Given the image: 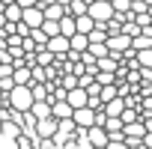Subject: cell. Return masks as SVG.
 I'll list each match as a JSON object with an SVG mask.
<instances>
[{
    "label": "cell",
    "mask_w": 152,
    "mask_h": 149,
    "mask_svg": "<svg viewBox=\"0 0 152 149\" xmlns=\"http://www.w3.org/2000/svg\"><path fill=\"white\" fill-rule=\"evenodd\" d=\"M72 119H75V125H78V128H90V125H96V110H93L90 104L75 107V110H72Z\"/></svg>",
    "instance_id": "obj_4"
},
{
    "label": "cell",
    "mask_w": 152,
    "mask_h": 149,
    "mask_svg": "<svg viewBox=\"0 0 152 149\" xmlns=\"http://www.w3.org/2000/svg\"><path fill=\"white\" fill-rule=\"evenodd\" d=\"M42 6V15L45 18H51V21H60L63 15H66V6L60 3V0H51V3H39Z\"/></svg>",
    "instance_id": "obj_9"
},
{
    "label": "cell",
    "mask_w": 152,
    "mask_h": 149,
    "mask_svg": "<svg viewBox=\"0 0 152 149\" xmlns=\"http://www.w3.org/2000/svg\"><path fill=\"white\" fill-rule=\"evenodd\" d=\"M30 90H33V99H48V87H42V84H33Z\"/></svg>",
    "instance_id": "obj_26"
},
{
    "label": "cell",
    "mask_w": 152,
    "mask_h": 149,
    "mask_svg": "<svg viewBox=\"0 0 152 149\" xmlns=\"http://www.w3.org/2000/svg\"><path fill=\"white\" fill-rule=\"evenodd\" d=\"M15 3H18V6L24 9V6H36V3H39V0H15Z\"/></svg>",
    "instance_id": "obj_28"
},
{
    "label": "cell",
    "mask_w": 152,
    "mask_h": 149,
    "mask_svg": "<svg viewBox=\"0 0 152 149\" xmlns=\"http://www.w3.org/2000/svg\"><path fill=\"white\" fill-rule=\"evenodd\" d=\"M119 119H122V125H125V122H134V119H137V110H134V107H128V104H125V110H122V113H119Z\"/></svg>",
    "instance_id": "obj_25"
},
{
    "label": "cell",
    "mask_w": 152,
    "mask_h": 149,
    "mask_svg": "<svg viewBox=\"0 0 152 149\" xmlns=\"http://www.w3.org/2000/svg\"><path fill=\"white\" fill-rule=\"evenodd\" d=\"M30 113H33L36 119H45V116H51V102H48V99H36V102L30 104Z\"/></svg>",
    "instance_id": "obj_14"
},
{
    "label": "cell",
    "mask_w": 152,
    "mask_h": 149,
    "mask_svg": "<svg viewBox=\"0 0 152 149\" xmlns=\"http://www.w3.org/2000/svg\"><path fill=\"white\" fill-rule=\"evenodd\" d=\"M134 57H137V66H140V69H152V48L134 51Z\"/></svg>",
    "instance_id": "obj_20"
},
{
    "label": "cell",
    "mask_w": 152,
    "mask_h": 149,
    "mask_svg": "<svg viewBox=\"0 0 152 149\" xmlns=\"http://www.w3.org/2000/svg\"><path fill=\"white\" fill-rule=\"evenodd\" d=\"M90 0H69V15H84Z\"/></svg>",
    "instance_id": "obj_21"
},
{
    "label": "cell",
    "mask_w": 152,
    "mask_h": 149,
    "mask_svg": "<svg viewBox=\"0 0 152 149\" xmlns=\"http://www.w3.org/2000/svg\"><path fill=\"white\" fill-rule=\"evenodd\" d=\"M87 137H90V143H93V146H102V149H104V146H107V140H110V137H107V131H104L102 125H90V128H87Z\"/></svg>",
    "instance_id": "obj_12"
},
{
    "label": "cell",
    "mask_w": 152,
    "mask_h": 149,
    "mask_svg": "<svg viewBox=\"0 0 152 149\" xmlns=\"http://www.w3.org/2000/svg\"><path fill=\"white\" fill-rule=\"evenodd\" d=\"M72 110H75V107H72L66 99L51 102V116H54V119H69V116H72Z\"/></svg>",
    "instance_id": "obj_10"
},
{
    "label": "cell",
    "mask_w": 152,
    "mask_h": 149,
    "mask_svg": "<svg viewBox=\"0 0 152 149\" xmlns=\"http://www.w3.org/2000/svg\"><path fill=\"white\" fill-rule=\"evenodd\" d=\"M45 48H48L51 54H57V57H66V54H69V36H63V33H57V36H48Z\"/></svg>",
    "instance_id": "obj_6"
},
{
    "label": "cell",
    "mask_w": 152,
    "mask_h": 149,
    "mask_svg": "<svg viewBox=\"0 0 152 149\" xmlns=\"http://www.w3.org/2000/svg\"><path fill=\"white\" fill-rule=\"evenodd\" d=\"M143 125H146V131H152V116H149V119H146Z\"/></svg>",
    "instance_id": "obj_29"
},
{
    "label": "cell",
    "mask_w": 152,
    "mask_h": 149,
    "mask_svg": "<svg viewBox=\"0 0 152 149\" xmlns=\"http://www.w3.org/2000/svg\"><path fill=\"white\" fill-rule=\"evenodd\" d=\"M42 33H45V36H57V33H60V21L45 18V21H42Z\"/></svg>",
    "instance_id": "obj_22"
},
{
    "label": "cell",
    "mask_w": 152,
    "mask_h": 149,
    "mask_svg": "<svg viewBox=\"0 0 152 149\" xmlns=\"http://www.w3.org/2000/svg\"><path fill=\"white\" fill-rule=\"evenodd\" d=\"M60 33H63V36H72V33H78V30H75V15H69V12H66V15L60 18Z\"/></svg>",
    "instance_id": "obj_19"
},
{
    "label": "cell",
    "mask_w": 152,
    "mask_h": 149,
    "mask_svg": "<svg viewBox=\"0 0 152 149\" xmlns=\"http://www.w3.org/2000/svg\"><path fill=\"white\" fill-rule=\"evenodd\" d=\"M0 122H3V119H0Z\"/></svg>",
    "instance_id": "obj_30"
},
{
    "label": "cell",
    "mask_w": 152,
    "mask_h": 149,
    "mask_svg": "<svg viewBox=\"0 0 152 149\" xmlns=\"http://www.w3.org/2000/svg\"><path fill=\"white\" fill-rule=\"evenodd\" d=\"M119 33H125V36H137V33H140V24H137V21H128V24H122Z\"/></svg>",
    "instance_id": "obj_24"
},
{
    "label": "cell",
    "mask_w": 152,
    "mask_h": 149,
    "mask_svg": "<svg viewBox=\"0 0 152 149\" xmlns=\"http://www.w3.org/2000/svg\"><path fill=\"white\" fill-rule=\"evenodd\" d=\"M12 81H15V84H27V87L33 84V78H30V66H27V63L15 66V72H12Z\"/></svg>",
    "instance_id": "obj_15"
},
{
    "label": "cell",
    "mask_w": 152,
    "mask_h": 149,
    "mask_svg": "<svg viewBox=\"0 0 152 149\" xmlns=\"http://www.w3.org/2000/svg\"><path fill=\"white\" fill-rule=\"evenodd\" d=\"M21 21L33 30V27H42V21H45V15H42V6L36 3V6H24L21 9Z\"/></svg>",
    "instance_id": "obj_5"
},
{
    "label": "cell",
    "mask_w": 152,
    "mask_h": 149,
    "mask_svg": "<svg viewBox=\"0 0 152 149\" xmlns=\"http://www.w3.org/2000/svg\"><path fill=\"white\" fill-rule=\"evenodd\" d=\"M113 3V12L122 15V12H131V0H110Z\"/></svg>",
    "instance_id": "obj_23"
},
{
    "label": "cell",
    "mask_w": 152,
    "mask_h": 149,
    "mask_svg": "<svg viewBox=\"0 0 152 149\" xmlns=\"http://www.w3.org/2000/svg\"><path fill=\"white\" fill-rule=\"evenodd\" d=\"M54 134H57V119H54V116L36 119V137H39V140H51Z\"/></svg>",
    "instance_id": "obj_7"
},
{
    "label": "cell",
    "mask_w": 152,
    "mask_h": 149,
    "mask_svg": "<svg viewBox=\"0 0 152 149\" xmlns=\"http://www.w3.org/2000/svg\"><path fill=\"white\" fill-rule=\"evenodd\" d=\"M3 15H6V21L18 24V21H21V6H18L15 0H12V3H6V6H3Z\"/></svg>",
    "instance_id": "obj_17"
},
{
    "label": "cell",
    "mask_w": 152,
    "mask_h": 149,
    "mask_svg": "<svg viewBox=\"0 0 152 149\" xmlns=\"http://www.w3.org/2000/svg\"><path fill=\"white\" fill-rule=\"evenodd\" d=\"M36 57H39V66H48V63H51V57H54V54H51V51H48V48H45V51H39V54H36Z\"/></svg>",
    "instance_id": "obj_27"
},
{
    "label": "cell",
    "mask_w": 152,
    "mask_h": 149,
    "mask_svg": "<svg viewBox=\"0 0 152 149\" xmlns=\"http://www.w3.org/2000/svg\"><path fill=\"white\" fill-rule=\"evenodd\" d=\"M96 69H99V72H116V57H113V54L99 57V60H96Z\"/></svg>",
    "instance_id": "obj_18"
},
{
    "label": "cell",
    "mask_w": 152,
    "mask_h": 149,
    "mask_svg": "<svg viewBox=\"0 0 152 149\" xmlns=\"http://www.w3.org/2000/svg\"><path fill=\"white\" fill-rule=\"evenodd\" d=\"M102 110H104V116H119V113L125 110V99H119V96H116V99L104 102V104H102Z\"/></svg>",
    "instance_id": "obj_13"
},
{
    "label": "cell",
    "mask_w": 152,
    "mask_h": 149,
    "mask_svg": "<svg viewBox=\"0 0 152 149\" xmlns=\"http://www.w3.org/2000/svg\"><path fill=\"white\" fill-rule=\"evenodd\" d=\"M87 15L96 24H107L113 18V3H110V0H90V3H87Z\"/></svg>",
    "instance_id": "obj_2"
},
{
    "label": "cell",
    "mask_w": 152,
    "mask_h": 149,
    "mask_svg": "<svg viewBox=\"0 0 152 149\" xmlns=\"http://www.w3.org/2000/svg\"><path fill=\"white\" fill-rule=\"evenodd\" d=\"M6 99H9V107H12V110H18V113L30 110V104L36 102V99H33V90H30L27 84H15V87L6 93Z\"/></svg>",
    "instance_id": "obj_1"
},
{
    "label": "cell",
    "mask_w": 152,
    "mask_h": 149,
    "mask_svg": "<svg viewBox=\"0 0 152 149\" xmlns=\"http://www.w3.org/2000/svg\"><path fill=\"white\" fill-rule=\"evenodd\" d=\"M66 102H69L72 107H84V104L90 102V93H87L84 87H78V84H75L72 90H66Z\"/></svg>",
    "instance_id": "obj_8"
},
{
    "label": "cell",
    "mask_w": 152,
    "mask_h": 149,
    "mask_svg": "<svg viewBox=\"0 0 152 149\" xmlns=\"http://www.w3.org/2000/svg\"><path fill=\"white\" fill-rule=\"evenodd\" d=\"M93 27H96V21H93L87 12H84V15H75V30H78V33H90Z\"/></svg>",
    "instance_id": "obj_16"
},
{
    "label": "cell",
    "mask_w": 152,
    "mask_h": 149,
    "mask_svg": "<svg viewBox=\"0 0 152 149\" xmlns=\"http://www.w3.org/2000/svg\"><path fill=\"white\" fill-rule=\"evenodd\" d=\"M143 134H146V125H143V122H137V119L122 125V137H125V140H140Z\"/></svg>",
    "instance_id": "obj_11"
},
{
    "label": "cell",
    "mask_w": 152,
    "mask_h": 149,
    "mask_svg": "<svg viewBox=\"0 0 152 149\" xmlns=\"http://www.w3.org/2000/svg\"><path fill=\"white\" fill-rule=\"evenodd\" d=\"M107 51L113 54V57H122L128 48H131V36H125V33H113V36H107Z\"/></svg>",
    "instance_id": "obj_3"
}]
</instances>
